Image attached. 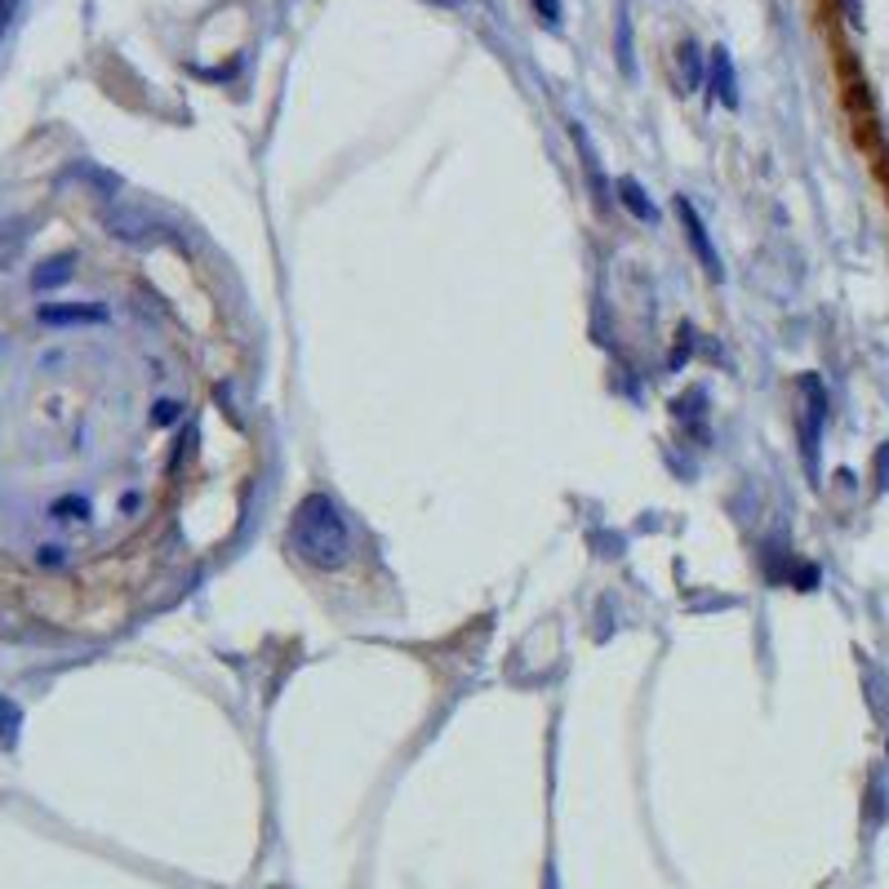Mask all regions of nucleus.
<instances>
[{
  "instance_id": "f8f14e48",
  "label": "nucleus",
  "mask_w": 889,
  "mask_h": 889,
  "mask_svg": "<svg viewBox=\"0 0 889 889\" xmlns=\"http://www.w3.org/2000/svg\"><path fill=\"white\" fill-rule=\"evenodd\" d=\"M178 418H183V401L165 396V401H156V405H152V427H174Z\"/></svg>"
},
{
  "instance_id": "f03ea898",
  "label": "nucleus",
  "mask_w": 889,
  "mask_h": 889,
  "mask_svg": "<svg viewBox=\"0 0 889 889\" xmlns=\"http://www.w3.org/2000/svg\"><path fill=\"white\" fill-rule=\"evenodd\" d=\"M676 218H681V227H685V236H690V245H694L703 271H707L712 280H721V258H716V249H712V240H707V227H703L699 209H694L685 196H676Z\"/></svg>"
},
{
  "instance_id": "423d86ee",
  "label": "nucleus",
  "mask_w": 889,
  "mask_h": 889,
  "mask_svg": "<svg viewBox=\"0 0 889 889\" xmlns=\"http://www.w3.org/2000/svg\"><path fill=\"white\" fill-rule=\"evenodd\" d=\"M37 317H41V325H107L103 303H50Z\"/></svg>"
},
{
  "instance_id": "4468645a",
  "label": "nucleus",
  "mask_w": 889,
  "mask_h": 889,
  "mask_svg": "<svg viewBox=\"0 0 889 889\" xmlns=\"http://www.w3.org/2000/svg\"><path fill=\"white\" fill-rule=\"evenodd\" d=\"M37 565H41V569H63V565H68V551H63L59 542H41V547H37Z\"/></svg>"
},
{
  "instance_id": "39448f33",
  "label": "nucleus",
  "mask_w": 889,
  "mask_h": 889,
  "mask_svg": "<svg viewBox=\"0 0 889 889\" xmlns=\"http://www.w3.org/2000/svg\"><path fill=\"white\" fill-rule=\"evenodd\" d=\"M107 227H112V236H121V240H130V245H152L156 240V218H147L143 209H125V205H116V209H107Z\"/></svg>"
},
{
  "instance_id": "6ab92c4d",
  "label": "nucleus",
  "mask_w": 889,
  "mask_h": 889,
  "mask_svg": "<svg viewBox=\"0 0 889 889\" xmlns=\"http://www.w3.org/2000/svg\"><path fill=\"white\" fill-rule=\"evenodd\" d=\"M845 6H849V14H858V0H845Z\"/></svg>"
},
{
  "instance_id": "0eeeda50",
  "label": "nucleus",
  "mask_w": 889,
  "mask_h": 889,
  "mask_svg": "<svg viewBox=\"0 0 889 889\" xmlns=\"http://www.w3.org/2000/svg\"><path fill=\"white\" fill-rule=\"evenodd\" d=\"M72 271H76V258L72 254H54V258H45L37 271H32V289H59V285H68L72 280Z\"/></svg>"
},
{
  "instance_id": "6e6552de",
  "label": "nucleus",
  "mask_w": 889,
  "mask_h": 889,
  "mask_svg": "<svg viewBox=\"0 0 889 889\" xmlns=\"http://www.w3.org/2000/svg\"><path fill=\"white\" fill-rule=\"evenodd\" d=\"M50 516H54L59 525H85V520H90V503H85L81 494H68V498L50 503Z\"/></svg>"
},
{
  "instance_id": "9b49d317",
  "label": "nucleus",
  "mask_w": 889,
  "mask_h": 889,
  "mask_svg": "<svg viewBox=\"0 0 889 889\" xmlns=\"http://www.w3.org/2000/svg\"><path fill=\"white\" fill-rule=\"evenodd\" d=\"M19 725H23V712L6 694H0V747H10L19 738Z\"/></svg>"
},
{
  "instance_id": "f3484780",
  "label": "nucleus",
  "mask_w": 889,
  "mask_h": 889,
  "mask_svg": "<svg viewBox=\"0 0 889 889\" xmlns=\"http://www.w3.org/2000/svg\"><path fill=\"white\" fill-rule=\"evenodd\" d=\"M690 356V330H681V343H676V352H672V365H681Z\"/></svg>"
},
{
  "instance_id": "a211bd4d",
  "label": "nucleus",
  "mask_w": 889,
  "mask_h": 889,
  "mask_svg": "<svg viewBox=\"0 0 889 889\" xmlns=\"http://www.w3.org/2000/svg\"><path fill=\"white\" fill-rule=\"evenodd\" d=\"M880 485H889V445L880 449Z\"/></svg>"
},
{
  "instance_id": "ddd939ff",
  "label": "nucleus",
  "mask_w": 889,
  "mask_h": 889,
  "mask_svg": "<svg viewBox=\"0 0 889 889\" xmlns=\"http://www.w3.org/2000/svg\"><path fill=\"white\" fill-rule=\"evenodd\" d=\"M619 59H623V72L632 76V23H628V10H619Z\"/></svg>"
},
{
  "instance_id": "9d476101",
  "label": "nucleus",
  "mask_w": 889,
  "mask_h": 889,
  "mask_svg": "<svg viewBox=\"0 0 889 889\" xmlns=\"http://www.w3.org/2000/svg\"><path fill=\"white\" fill-rule=\"evenodd\" d=\"M619 192H623V205H628V209H632L641 223H654V218H659V214H654V205L645 200V192H641V183H637V178H623V183H619Z\"/></svg>"
},
{
  "instance_id": "20e7f679",
  "label": "nucleus",
  "mask_w": 889,
  "mask_h": 889,
  "mask_svg": "<svg viewBox=\"0 0 889 889\" xmlns=\"http://www.w3.org/2000/svg\"><path fill=\"white\" fill-rule=\"evenodd\" d=\"M707 90L712 99H721L725 107H738V76H734V59L725 45H716L707 54Z\"/></svg>"
},
{
  "instance_id": "f257e3e1",
  "label": "nucleus",
  "mask_w": 889,
  "mask_h": 889,
  "mask_svg": "<svg viewBox=\"0 0 889 889\" xmlns=\"http://www.w3.org/2000/svg\"><path fill=\"white\" fill-rule=\"evenodd\" d=\"M289 547L299 551V560L317 565V569H343L352 560V529L330 494H308L293 507Z\"/></svg>"
},
{
  "instance_id": "7ed1b4c3",
  "label": "nucleus",
  "mask_w": 889,
  "mask_h": 889,
  "mask_svg": "<svg viewBox=\"0 0 889 889\" xmlns=\"http://www.w3.org/2000/svg\"><path fill=\"white\" fill-rule=\"evenodd\" d=\"M805 392V414H800V449H805V463H814L818 454V427H823V414H827V396L818 387V379H805L800 383Z\"/></svg>"
},
{
  "instance_id": "1a4fd4ad",
  "label": "nucleus",
  "mask_w": 889,
  "mask_h": 889,
  "mask_svg": "<svg viewBox=\"0 0 889 889\" xmlns=\"http://www.w3.org/2000/svg\"><path fill=\"white\" fill-rule=\"evenodd\" d=\"M681 72H685V90H699L707 81V68H703V54H699L694 41L681 45Z\"/></svg>"
},
{
  "instance_id": "2eb2a0df",
  "label": "nucleus",
  "mask_w": 889,
  "mask_h": 889,
  "mask_svg": "<svg viewBox=\"0 0 889 889\" xmlns=\"http://www.w3.org/2000/svg\"><path fill=\"white\" fill-rule=\"evenodd\" d=\"M534 14H538V23L560 32V0H534Z\"/></svg>"
},
{
  "instance_id": "dca6fc26",
  "label": "nucleus",
  "mask_w": 889,
  "mask_h": 889,
  "mask_svg": "<svg viewBox=\"0 0 889 889\" xmlns=\"http://www.w3.org/2000/svg\"><path fill=\"white\" fill-rule=\"evenodd\" d=\"M14 10H19V0H0V32H6V28H10Z\"/></svg>"
}]
</instances>
